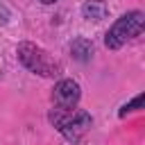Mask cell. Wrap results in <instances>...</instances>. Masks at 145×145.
<instances>
[{
    "instance_id": "obj_8",
    "label": "cell",
    "mask_w": 145,
    "mask_h": 145,
    "mask_svg": "<svg viewBox=\"0 0 145 145\" xmlns=\"http://www.w3.org/2000/svg\"><path fill=\"white\" fill-rule=\"evenodd\" d=\"M7 20H9V11H7V7L0 5V23H7Z\"/></svg>"
},
{
    "instance_id": "obj_3",
    "label": "cell",
    "mask_w": 145,
    "mask_h": 145,
    "mask_svg": "<svg viewBox=\"0 0 145 145\" xmlns=\"http://www.w3.org/2000/svg\"><path fill=\"white\" fill-rule=\"evenodd\" d=\"M143 25H145L143 11H129V14L120 16V18L109 27V32H106V36H104L106 48H109V50L122 48L129 39H134V36H138V34L143 32Z\"/></svg>"
},
{
    "instance_id": "obj_2",
    "label": "cell",
    "mask_w": 145,
    "mask_h": 145,
    "mask_svg": "<svg viewBox=\"0 0 145 145\" xmlns=\"http://www.w3.org/2000/svg\"><path fill=\"white\" fill-rule=\"evenodd\" d=\"M50 122H52L68 140L77 143V140L88 131L93 118H91L84 109H77V106H72V109H59V106H54V109L50 111Z\"/></svg>"
},
{
    "instance_id": "obj_9",
    "label": "cell",
    "mask_w": 145,
    "mask_h": 145,
    "mask_svg": "<svg viewBox=\"0 0 145 145\" xmlns=\"http://www.w3.org/2000/svg\"><path fill=\"white\" fill-rule=\"evenodd\" d=\"M43 5H52V2H57V0H41Z\"/></svg>"
},
{
    "instance_id": "obj_4",
    "label": "cell",
    "mask_w": 145,
    "mask_h": 145,
    "mask_svg": "<svg viewBox=\"0 0 145 145\" xmlns=\"http://www.w3.org/2000/svg\"><path fill=\"white\" fill-rule=\"evenodd\" d=\"M79 97H82V88L72 79H61L54 86V93H52V100H54V104L59 109H72V106H77Z\"/></svg>"
},
{
    "instance_id": "obj_1",
    "label": "cell",
    "mask_w": 145,
    "mask_h": 145,
    "mask_svg": "<svg viewBox=\"0 0 145 145\" xmlns=\"http://www.w3.org/2000/svg\"><path fill=\"white\" fill-rule=\"evenodd\" d=\"M16 54H18V61L34 75H41V77H59L61 75V63L57 59H52L36 43H29V41L18 43Z\"/></svg>"
},
{
    "instance_id": "obj_6",
    "label": "cell",
    "mask_w": 145,
    "mask_h": 145,
    "mask_svg": "<svg viewBox=\"0 0 145 145\" xmlns=\"http://www.w3.org/2000/svg\"><path fill=\"white\" fill-rule=\"evenodd\" d=\"M106 11L109 9H106L104 0H86L82 7L84 18H88V20H102V18H106Z\"/></svg>"
},
{
    "instance_id": "obj_5",
    "label": "cell",
    "mask_w": 145,
    "mask_h": 145,
    "mask_svg": "<svg viewBox=\"0 0 145 145\" xmlns=\"http://www.w3.org/2000/svg\"><path fill=\"white\" fill-rule=\"evenodd\" d=\"M70 54H72V59H77V61H88L91 54H93V43H91L88 39H84V36H77V39L70 43Z\"/></svg>"
},
{
    "instance_id": "obj_7",
    "label": "cell",
    "mask_w": 145,
    "mask_h": 145,
    "mask_svg": "<svg viewBox=\"0 0 145 145\" xmlns=\"http://www.w3.org/2000/svg\"><path fill=\"white\" fill-rule=\"evenodd\" d=\"M140 104H143V95H136V97H134L129 104H125V106L120 109V116H125V113H129V111H136Z\"/></svg>"
}]
</instances>
